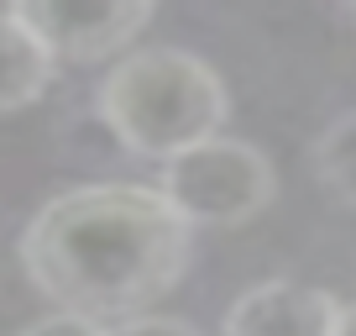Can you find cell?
<instances>
[{
	"instance_id": "6da1fadb",
	"label": "cell",
	"mask_w": 356,
	"mask_h": 336,
	"mask_svg": "<svg viewBox=\"0 0 356 336\" xmlns=\"http://www.w3.org/2000/svg\"><path fill=\"white\" fill-rule=\"evenodd\" d=\"M194 263V226L152 184H79L32 215L22 268L53 310L84 321L147 315Z\"/></svg>"
},
{
	"instance_id": "7a4b0ae2",
	"label": "cell",
	"mask_w": 356,
	"mask_h": 336,
	"mask_svg": "<svg viewBox=\"0 0 356 336\" xmlns=\"http://www.w3.org/2000/svg\"><path fill=\"white\" fill-rule=\"evenodd\" d=\"M95 111L126 153L168 163V158L220 137L225 116H231V95L204 58L184 53V47H142L111 63L95 95Z\"/></svg>"
},
{
	"instance_id": "3957f363",
	"label": "cell",
	"mask_w": 356,
	"mask_h": 336,
	"mask_svg": "<svg viewBox=\"0 0 356 336\" xmlns=\"http://www.w3.org/2000/svg\"><path fill=\"white\" fill-rule=\"evenodd\" d=\"M157 194L194 231L200 226H241V221H257L278 200V174L252 142L210 137V142L189 147V153L168 158Z\"/></svg>"
},
{
	"instance_id": "277c9868",
	"label": "cell",
	"mask_w": 356,
	"mask_h": 336,
	"mask_svg": "<svg viewBox=\"0 0 356 336\" xmlns=\"http://www.w3.org/2000/svg\"><path fill=\"white\" fill-rule=\"evenodd\" d=\"M157 0H6V16L47 47L53 63H105L147 32Z\"/></svg>"
},
{
	"instance_id": "5b68a950",
	"label": "cell",
	"mask_w": 356,
	"mask_h": 336,
	"mask_svg": "<svg viewBox=\"0 0 356 336\" xmlns=\"http://www.w3.org/2000/svg\"><path fill=\"white\" fill-rule=\"evenodd\" d=\"M335 294L293 279H262L231 300L220 336H330Z\"/></svg>"
},
{
	"instance_id": "8992f818",
	"label": "cell",
	"mask_w": 356,
	"mask_h": 336,
	"mask_svg": "<svg viewBox=\"0 0 356 336\" xmlns=\"http://www.w3.org/2000/svg\"><path fill=\"white\" fill-rule=\"evenodd\" d=\"M53 58L47 47L26 32L16 16L0 11V116L26 111L32 100H42V90L53 84Z\"/></svg>"
},
{
	"instance_id": "52a82bcc",
	"label": "cell",
	"mask_w": 356,
	"mask_h": 336,
	"mask_svg": "<svg viewBox=\"0 0 356 336\" xmlns=\"http://www.w3.org/2000/svg\"><path fill=\"white\" fill-rule=\"evenodd\" d=\"M309 163H314V179L325 184V194H335L341 205L356 211V111L335 116L325 126L314 153H309Z\"/></svg>"
},
{
	"instance_id": "ba28073f",
	"label": "cell",
	"mask_w": 356,
	"mask_h": 336,
	"mask_svg": "<svg viewBox=\"0 0 356 336\" xmlns=\"http://www.w3.org/2000/svg\"><path fill=\"white\" fill-rule=\"evenodd\" d=\"M105 336H200L189 321H178V315H157V310H147V315H131V321H115Z\"/></svg>"
},
{
	"instance_id": "9c48e42d",
	"label": "cell",
	"mask_w": 356,
	"mask_h": 336,
	"mask_svg": "<svg viewBox=\"0 0 356 336\" xmlns=\"http://www.w3.org/2000/svg\"><path fill=\"white\" fill-rule=\"evenodd\" d=\"M22 336H105V326L84 321V315H68V310H53L42 321H32Z\"/></svg>"
},
{
	"instance_id": "30bf717a",
	"label": "cell",
	"mask_w": 356,
	"mask_h": 336,
	"mask_svg": "<svg viewBox=\"0 0 356 336\" xmlns=\"http://www.w3.org/2000/svg\"><path fill=\"white\" fill-rule=\"evenodd\" d=\"M330 336H356V300H351V305H335Z\"/></svg>"
},
{
	"instance_id": "8fae6325",
	"label": "cell",
	"mask_w": 356,
	"mask_h": 336,
	"mask_svg": "<svg viewBox=\"0 0 356 336\" xmlns=\"http://www.w3.org/2000/svg\"><path fill=\"white\" fill-rule=\"evenodd\" d=\"M351 22H356V0H351Z\"/></svg>"
}]
</instances>
